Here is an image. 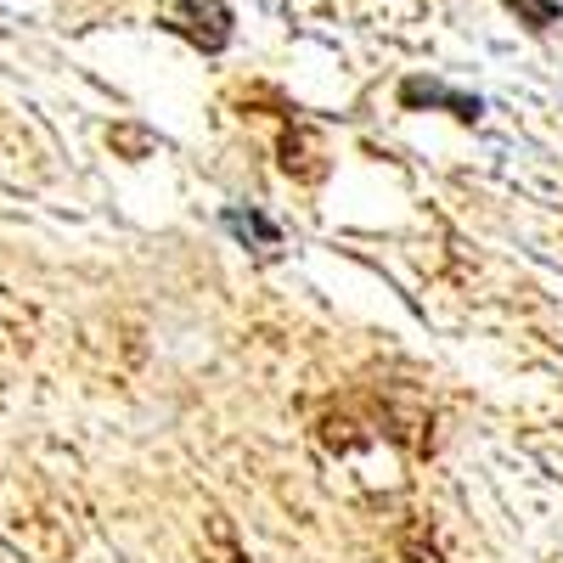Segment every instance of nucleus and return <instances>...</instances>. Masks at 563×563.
I'll use <instances>...</instances> for the list:
<instances>
[{"mask_svg":"<svg viewBox=\"0 0 563 563\" xmlns=\"http://www.w3.org/2000/svg\"><path fill=\"white\" fill-rule=\"evenodd\" d=\"M169 23H175V34H186L209 57L231 45V12H225V0H175Z\"/></svg>","mask_w":563,"mask_h":563,"instance_id":"obj_1","label":"nucleus"},{"mask_svg":"<svg viewBox=\"0 0 563 563\" xmlns=\"http://www.w3.org/2000/svg\"><path fill=\"white\" fill-rule=\"evenodd\" d=\"M276 153H282V169H288L294 180H321L327 175V141L310 124H288V130H282Z\"/></svg>","mask_w":563,"mask_h":563,"instance_id":"obj_2","label":"nucleus"},{"mask_svg":"<svg viewBox=\"0 0 563 563\" xmlns=\"http://www.w3.org/2000/svg\"><path fill=\"white\" fill-rule=\"evenodd\" d=\"M400 102H406V108H445V113H456L462 124H474V119L485 113L479 97L451 90V85H440V79H406V85H400Z\"/></svg>","mask_w":563,"mask_h":563,"instance_id":"obj_3","label":"nucleus"},{"mask_svg":"<svg viewBox=\"0 0 563 563\" xmlns=\"http://www.w3.org/2000/svg\"><path fill=\"white\" fill-rule=\"evenodd\" d=\"M220 220H225V231H231L238 243H254V249H282V225H276L271 214H260V209H238V203H231Z\"/></svg>","mask_w":563,"mask_h":563,"instance_id":"obj_4","label":"nucleus"},{"mask_svg":"<svg viewBox=\"0 0 563 563\" xmlns=\"http://www.w3.org/2000/svg\"><path fill=\"white\" fill-rule=\"evenodd\" d=\"M203 530H209L214 563H254V558H249V547H243V536H238V525H231V519H225L220 507H214L209 519H203Z\"/></svg>","mask_w":563,"mask_h":563,"instance_id":"obj_5","label":"nucleus"},{"mask_svg":"<svg viewBox=\"0 0 563 563\" xmlns=\"http://www.w3.org/2000/svg\"><path fill=\"white\" fill-rule=\"evenodd\" d=\"M507 7H512V12H519V18H525V23H530L536 34L558 23V7H552V0H507Z\"/></svg>","mask_w":563,"mask_h":563,"instance_id":"obj_6","label":"nucleus"},{"mask_svg":"<svg viewBox=\"0 0 563 563\" xmlns=\"http://www.w3.org/2000/svg\"><path fill=\"white\" fill-rule=\"evenodd\" d=\"M400 552H406V563H445L434 541H422V525H411V530L400 536Z\"/></svg>","mask_w":563,"mask_h":563,"instance_id":"obj_7","label":"nucleus"}]
</instances>
